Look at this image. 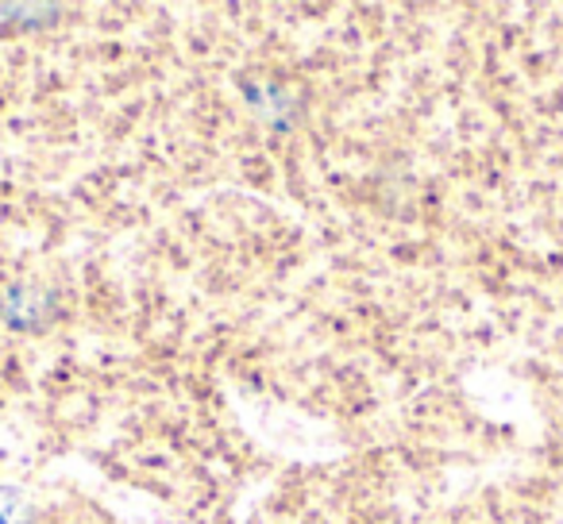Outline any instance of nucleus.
<instances>
[{"mask_svg": "<svg viewBox=\"0 0 563 524\" xmlns=\"http://www.w3.org/2000/svg\"><path fill=\"white\" fill-rule=\"evenodd\" d=\"M16 509H20V493L0 486V524H16Z\"/></svg>", "mask_w": 563, "mask_h": 524, "instance_id": "obj_1", "label": "nucleus"}]
</instances>
